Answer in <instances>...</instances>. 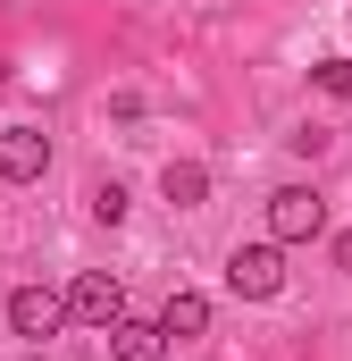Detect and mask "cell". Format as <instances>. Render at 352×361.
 I'll use <instances>...</instances> for the list:
<instances>
[{"label":"cell","instance_id":"8fae6325","mask_svg":"<svg viewBox=\"0 0 352 361\" xmlns=\"http://www.w3.org/2000/svg\"><path fill=\"white\" fill-rule=\"evenodd\" d=\"M336 269L352 277V227H344V235H336Z\"/></svg>","mask_w":352,"mask_h":361},{"label":"cell","instance_id":"5b68a950","mask_svg":"<svg viewBox=\"0 0 352 361\" xmlns=\"http://www.w3.org/2000/svg\"><path fill=\"white\" fill-rule=\"evenodd\" d=\"M42 169H51V143H42L34 126H0V177H8V185H34Z\"/></svg>","mask_w":352,"mask_h":361},{"label":"cell","instance_id":"8992f818","mask_svg":"<svg viewBox=\"0 0 352 361\" xmlns=\"http://www.w3.org/2000/svg\"><path fill=\"white\" fill-rule=\"evenodd\" d=\"M101 336H109V361H168L160 319H118V328H101Z\"/></svg>","mask_w":352,"mask_h":361},{"label":"cell","instance_id":"30bf717a","mask_svg":"<svg viewBox=\"0 0 352 361\" xmlns=\"http://www.w3.org/2000/svg\"><path fill=\"white\" fill-rule=\"evenodd\" d=\"M319 92L327 101H352V59H319Z\"/></svg>","mask_w":352,"mask_h":361},{"label":"cell","instance_id":"7a4b0ae2","mask_svg":"<svg viewBox=\"0 0 352 361\" xmlns=\"http://www.w3.org/2000/svg\"><path fill=\"white\" fill-rule=\"evenodd\" d=\"M68 319H76V328H118V319H126V286L109 269H84L68 286Z\"/></svg>","mask_w":352,"mask_h":361},{"label":"cell","instance_id":"277c9868","mask_svg":"<svg viewBox=\"0 0 352 361\" xmlns=\"http://www.w3.org/2000/svg\"><path fill=\"white\" fill-rule=\"evenodd\" d=\"M8 328H17V336H59V328H68V294L17 286V294H8Z\"/></svg>","mask_w":352,"mask_h":361},{"label":"cell","instance_id":"9c48e42d","mask_svg":"<svg viewBox=\"0 0 352 361\" xmlns=\"http://www.w3.org/2000/svg\"><path fill=\"white\" fill-rule=\"evenodd\" d=\"M92 219H101V227H118V219H126V185H118V177L92 185Z\"/></svg>","mask_w":352,"mask_h":361},{"label":"cell","instance_id":"52a82bcc","mask_svg":"<svg viewBox=\"0 0 352 361\" xmlns=\"http://www.w3.org/2000/svg\"><path fill=\"white\" fill-rule=\"evenodd\" d=\"M160 336H176V345H193V336H210V294H193V286H176L168 311H160Z\"/></svg>","mask_w":352,"mask_h":361},{"label":"cell","instance_id":"3957f363","mask_svg":"<svg viewBox=\"0 0 352 361\" xmlns=\"http://www.w3.org/2000/svg\"><path fill=\"white\" fill-rule=\"evenodd\" d=\"M227 286H235L244 302H268V294L285 286V252H277V244H235V252H227Z\"/></svg>","mask_w":352,"mask_h":361},{"label":"cell","instance_id":"ba28073f","mask_svg":"<svg viewBox=\"0 0 352 361\" xmlns=\"http://www.w3.org/2000/svg\"><path fill=\"white\" fill-rule=\"evenodd\" d=\"M160 193H168L176 210H201V202H210V169H201V160H168V169H160Z\"/></svg>","mask_w":352,"mask_h":361},{"label":"cell","instance_id":"6da1fadb","mask_svg":"<svg viewBox=\"0 0 352 361\" xmlns=\"http://www.w3.org/2000/svg\"><path fill=\"white\" fill-rule=\"evenodd\" d=\"M327 235V193L319 185H277L268 193V244H319Z\"/></svg>","mask_w":352,"mask_h":361}]
</instances>
